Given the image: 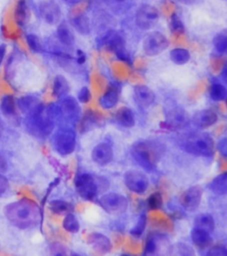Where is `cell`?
Listing matches in <instances>:
<instances>
[{
  "label": "cell",
  "mask_w": 227,
  "mask_h": 256,
  "mask_svg": "<svg viewBox=\"0 0 227 256\" xmlns=\"http://www.w3.org/2000/svg\"><path fill=\"white\" fill-rule=\"evenodd\" d=\"M4 216L9 222L21 230L31 228L43 222V211L38 204L28 198H20L4 208Z\"/></svg>",
  "instance_id": "1"
},
{
  "label": "cell",
  "mask_w": 227,
  "mask_h": 256,
  "mask_svg": "<svg viewBox=\"0 0 227 256\" xmlns=\"http://www.w3.org/2000/svg\"><path fill=\"white\" fill-rule=\"evenodd\" d=\"M181 145L186 152L196 156L209 158L214 154L215 150L212 136L203 132L188 134L181 140Z\"/></svg>",
  "instance_id": "2"
},
{
  "label": "cell",
  "mask_w": 227,
  "mask_h": 256,
  "mask_svg": "<svg viewBox=\"0 0 227 256\" xmlns=\"http://www.w3.org/2000/svg\"><path fill=\"white\" fill-rule=\"evenodd\" d=\"M55 126V120L47 108L30 114L26 120V128L28 132L36 137H46L52 134Z\"/></svg>",
  "instance_id": "3"
},
{
  "label": "cell",
  "mask_w": 227,
  "mask_h": 256,
  "mask_svg": "<svg viewBox=\"0 0 227 256\" xmlns=\"http://www.w3.org/2000/svg\"><path fill=\"white\" fill-rule=\"evenodd\" d=\"M53 147L61 156H68L74 152L76 146V134L71 128H60L53 136Z\"/></svg>",
  "instance_id": "4"
},
{
  "label": "cell",
  "mask_w": 227,
  "mask_h": 256,
  "mask_svg": "<svg viewBox=\"0 0 227 256\" xmlns=\"http://www.w3.org/2000/svg\"><path fill=\"white\" fill-rule=\"evenodd\" d=\"M152 148L149 144L140 142L134 144L131 150L133 160L148 172H151L156 166V152Z\"/></svg>",
  "instance_id": "5"
},
{
  "label": "cell",
  "mask_w": 227,
  "mask_h": 256,
  "mask_svg": "<svg viewBox=\"0 0 227 256\" xmlns=\"http://www.w3.org/2000/svg\"><path fill=\"white\" fill-rule=\"evenodd\" d=\"M75 187L77 194L83 200L92 201L95 198L99 192V184L90 174H81L76 176Z\"/></svg>",
  "instance_id": "6"
},
{
  "label": "cell",
  "mask_w": 227,
  "mask_h": 256,
  "mask_svg": "<svg viewBox=\"0 0 227 256\" xmlns=\"http://www.w3.org/2000/svg\"><path fill=\"white\" fill-rule=\"evenodd\" d=\"M100 206L110 214H121L128 208V200L117 193H108L100 198Z\"/></svg>",
  "instance_id": "7"
},
{
  "label": "cell",
  "mask_w": 227,
  "mask_h": 256,
  "mask_svg": "<svg viewBox=\"0 0 227 256\" xmlns=\"http://www.w3.org/2000/svg\"><path fill=\"white\" fill-rule=\"evenodd\" d=\"M159 17V12L155 6L144 4L136 12V24L141 30H150L156 26Z\"/></svg>",
  "instance_id": "8"
},
{
  "label": "cell",
  "mask_w": 227,
  "mask_h": 256,
  "mask_svg": "<svg viewBox=\"0 0 227 256\" xmlns=\"http://www.w3.org/2000/svg\"><path fill=\"white\" fill-rule=\"evenodd\" d=\"M169 46V40L163 33L154 32L148 35L143 42V50L148 56H156L164 52Z\"/></svg>",
  "instance_id": "9"
},
{
  "label": "cell",
  "mask_w": 227,
  "mask_h": 256,
  "mask_svg": "<svg viewBox=\"0 0 227 256\" xmlns=\"http://www.w3.org/2000/svg\"><path fill=\"white\" fill-rule=\"evenodd\" d=\"M60 118H62L70 124H76L79 120L81 108L78 100L71 96H65L60 100L59 105Z\"/></svg>",
  "instance_id": "10"
},
{
  "label": "cell",
  "mask_w": 227,
  "mask_h": 256,
  "mask_svg": "<svg viewBox=\"0 0 227 256\" xmlns=\"http://www.w3.org/2000/svg\"><path fill=\"white\" fill-rule=\"evenodd\" d=\"M124 179L126 187L136 194H143L148 190L149 182L143 172L130 170L124 174Z\"/></svg>",
  "instance_id": "11"
},
{
  "label": "cell",
  "mask_w": 227,
  "mask_h": 256,
  "mask_svg": "<svg viewBox=\"0 0 227 256\" xmlns=\"http://www.w3.org/2000/svg\"><path fill=\"white\" fill-rule=\"evenodd\" d=\"M39 14L45 24L56 25L60 22L61 9L53 0H44L39 4Z\"/></svg>",
  "instance_id": "12"
},
{
  "label": "cell",
  "mask_w": 227,
  "mask_h": 256,
  "mask_svg": "<svg viewBox=\"0 0 227 256\" xmlns=\"http://www.w3.org/2000/svg\"><path fill=\"white\" fill-rule=\"evenodd\" d=\"M203 198V188L194 186L184 192L180 196V203L186 210L195 211L198 208Z\"/></svg>",
  "instance_id": "13"
},
{
  "label": "cell",
  "mask_w": 227,
  "mask_h": 256,
  "mask_svg": "<svg viewBox=\"0 0 227 256\" xmlns=\"http://www.w3.org/2000/svg\"><path fill=\"white\" fill-rule=\"evenodd\" d=\"M189 123L188 112L182 108H172L168 112L165 124L169 129L178 130L185 128Z\"/></svg>",
  "instance_id": "14"
},
{
  "label": "cell",
  "mask_w": 227,
  "mask_h": 256,
  "mask_svg": "<svg viewBox=\"0 0 227 256\" xmlns=\"http://www.w3.org/2000/svg\"><path fill=\"white\" fill-rule=\"evenodd\" d=\"M133 97L136 104L143 108H148L156 100L154 91L145 84H137L133 89Z\"/></svg>",
  "instance_id": "15"
},
{
  "label": "cell",
  "mask_w": 227,
  "mask_h": 256,
  "mask_svg": "<svg viewBox=\"0 0 227 256\" xmlns=\"http://www.w3.org/2000/svg\"><path fill=\"white\" fill-rule=\"evenodd\" d=\"M18 107L27 116L41 112L45 108L44 104L38 98L31 96L20 97L18 100Z\"/></svg>",
  "instance_id": "16"
},
{
  "label": "cell",
  "mask_w": 227,
  "mask_h": 256,
  "mask_svg": "<svg viewBox=\"0 0 227 256\" xmlns=\"http://www.w3.org/2000/svg\"><path fill=\"white\" fill-rule=\"evenodd\" d=\"M88 244H90L96 252L107 254L112 249L111 241L108 236L102 233L93 232L88 236Z\"/></svg>",
  "instance_id": "17"
},
{
  "label": "cell",
  "mask_w": 227,
  "mask_h": 256,
  "mask_svg": "<svg viewBox=\"0 0 227 256\" xmlns=\"http://www.w3.org/2000/svg\"><path fill=\"white\" fill-rule=\"evenodd\" d=\"M113 150L108 144H100L95 146L92 152V158L96 164L106 166L113 160Z\"/></svg>",
  "instance_id": "18"
},
{
  "label": "cell",
  "mask_w": 227,
  "mask_h": 256,
  "mask_svg": "<svg viewBox=\"0 0 227 256\" xmlns=\"http://www.w3.org/2000/svg\"><path fill=\"white\" fill-rule=\"evenodd\" d=\"M218 121V115L212 110H204L196 113L194 118V123L196 126L204 129L211 128Z\"/></svg>",
  "instance_id": "19"
},
{
  "label": "cell",
  "mask_w": 227,
  "mask_h": 256,
  "mask_svg": "<svg viewBox=\"0 0 227 256\" xmlns=\"http://www.w3.org/2000/svg\"><path fill=\"white\" fill-rule=\"evenodd\" d=\"M119 89L115 84H110L103 96L100 98V107L105 110L114 108L119 100Z\"/></svg>",
  "instance_id": "20"
},
{
  "label": "cell",
  "mask_w": 227,
  "mask_h": 256,
  "mask_svg": "<svg viewBox=\"0 0 227 256\" xmlns=\"http://www.w3.org/2000/svg\"><path fill=\"white\" fill-rule=\"evenodd\" d=\"M56 35H57L58 40L64 46H66L68 48H71L75 44V42H76L75 35L72 32L71 28H69V26L66 22H61L58 25V28L56 30Z\"/></svg>",
  "instance_id": "21"
},
{
  "label": "cell",
  "mask_w": 227,
  "mask_h": 256,
  "mask_svg": "<svg viewBox=\"0 0 227 256\" xmlns=\"http://www.w3.org/2000/svg\"><path fill=\"white\" fill-rule=\"evenodd\" d=\"M29 8L26 0H19L14 10V20L19 27H24L29 20Z\"/></svg>",
  "instance_id": "22"
},
{
  "label": "cell",
  "mask_w": 227,
  "mask_h": 256,
  "mask_svg": "<svg viewBox=\"0 0 227 256\" xmlns=\"http://www.w3.org/2000/svg\"><path fill=\"white\" fill-rule=\"evenodd\" d=\"M70 91V86L68 80L64 76L58 75L54 78L52 83V96L60 99L68 94Z\"/></svg>",
  "instance_id": "23"
},
{
  "label": "cell",
  "mask_w": 227,
  "mask_h": 256,
  "mask_svg": "<svg viewBox=\"0 0 227 256\" xmlns=\"http://www.w3.org/2000/svg\"><path fill=\"white\" fill-rule=\"evenodd\" d=\"M70 22H71L73 28H75L76 32L81 35L87 36L90 34V32H91L90 20L86 14H80L74 16L70 20Z\"/></svg>",
  "instance_id": "24"
},
{
  "label": "cell",
  "mask_w": 227,
  "mask_h": 256,
  "mask_svg": "<svg viewBox=\"0 0 227 256\" xmlns=\"http://www.w3.org/2000/svg\"><path fill=\"white\" fill-rule=\"evenodd\" d=\"M191 238L194 244L200 249L209 248L212 244V238L211 234L199 228H193Z\"/></svg>",
  "instance_id": "25"
},
{
  "label": "cell",
  "mask_w": 227,
  "mask_h": 256,
  "mask_svg": "<svg viewBox=\"0 0 227 256\" xmlns=\"http://www.w3.org/2000/svg\"><path fill=\"white\" fill-rule=\"evenodd\" d=\"M116 120L124 128H131L135 124V116L131 108L123 107L116 113Z\"/></svg>",
  "instance_id": "26"
},
{
  "label": "cell",
  "mask_w": 227,
  "mask_h": 256,
  "mask_svg": "<svg viewBox=\"0 0 227 256\" xmlns=\"http://www.w3.org/2000/svg\"><path fill=\"white\" fill-rule=\"evenodd\" d=\"M195 228H199L211 234L215 230L214 218L209 214H202L196 216L195 219Z\"/></svg>",
  "instance_id": "27"
},
{
  "label": "cell",
  "mask_w": 227,
  "mask_h": 256,
  "mask_svg": "<svg viewBox=\"0 0 227 256\" xmlns=\"http://www.w3.org/2000/svg\"><path fill=\"white\" fill-rule=\"evenodd\" d=\"M49 210L58 216H66L68 212H73L74 208L70 203L64 200H55L49 202Z\"/></svg>",
  "instance_id": "28"
},
{
  "label": "cell",
  "mask_w": 227,
  "mask_h": 256,
  "mask_svg": "<svg viewBox=\"0 0 227 256\" xmlns=\"http://www.w3.org/2000/svg\"><path fill=\"white\" fill-rule=\"evenodd\" d=\"M210 188L212 192L218 195L227 194V171L217 176L210 184Z\"/></svg>",
  "instance_id": "29"
},
{
  "label": "cell",
  "mask_w": 227,
  "mask_h": 256,
  "mask_svg": "<svg viewBox=\"0 0 227 256\" xmlns=\"http://www.w3.org/2000/svg\"><path fill=\"white\" fill-rule=\"evenodd\" d=\"M1 112L6 118H12L16 115V102L14 97L6 94L2 98L0 104Z\"/></svg>",
  "instance_id": "30"
},
{
  "label": "cell",
  "mask_w": 227,
  "mask_h": 256,
  "mask_svg": "<svg viewBox=\"0 0 227 256\" xmlns=\"http://www.w3.org/2000/svg\"><path fill=\"white\" fill-rule=\"evenodd\" d=\"M170 57L173 64L177 65H185L190 60V52L186 48H177L172 49L170 52Z\"/></svg>",
  "instance_id": "31"
},
{
  "label": "cell",
  "mask_w": 227,
  "mask_h": 256,
  "mask_svg": "<svg viewBox=\"0 0 227 256\" xmlns=\"http://www.w3.org/2000/svg\"><path fill=\"white\" fill-rule=\"evenodd\" d=\"M62 227L66 232L72 233V234H75L79 232V220L77 219V217L73 214V212H68L65 216L63 220H62Z\"/></svg>",
  "instance_id": "32"
},
{
  "label": "cell",
  "mask_w": 227,
  "mask_h": 256,
  "mask_svg": "<svg viewBox=\"0 0 227 256\" xmlns=\"http://www.w3.org/2000/svg\"><path fill=\"white\" fill-rule=\"evenodd\" d=\"M210 96L212 99L217 102L227 100V89L225 86L220 83L212 84L210 89Z\"/></svg>",
  "instance_id": "33"
},
{
  "label": "cell",
  "mask_w": 227,
  "mask_h": 256,
  "mask_svg": "<svg viewBox=\"0 0 227 256\" xmlns=\"http://www.w3.org/2000/svg\"><path fill=\"white\" fill-rule=\"evenodd\" d=\"M26 43L32 52L36 54L43 52V42L40 40L39 36L35 34H28L26 36Z\"/></svg>",
  "instance_id": "34"
},
{
  "label": "cell",
  "mask_w": 227,
  "mask_h": 256,
  "mask_svg": "<svg viewBox=\"0 0 227 256\" xmlns=\"http://www.w3.org/2000/svg\"><path fill=\"white\" fill-rule=\"evenodd\" d=\"M216 50L221 54H227V32H220L214 38Z\"/></svg>",
  "instance_id": "35"
},
{
  "label": "cell",
  "mask_w": 227,
  "mask_h": 256,
  "mask_svg": "<svg viewBox=\"0 0 227 256\" xmlns=\"http://www.w3.org/2000/svg\"><path fill=\"white\" fill-rule=\"evenodd\" d=\"M146 226H147V216L145 214H142L140 216L135 226L131 230L130 232L131 235L134 238H140L145 232Z\"/></svg>",
  "instance_id": "36"
},
{
  "label": "cell",
  "mask_w": 227,
  "mask_h": 256,
  "mask_svg": "<svg viewBox=\"0 0 227 256\" xmlns=\"http://www.w3.org/2000/svg\"><path fill=\"white\" fill-rule=\"evenodd\" d=\"M163 203H164L163 196L160 192L153 193L148 198V208L152 209V210H156V209H159V208H162Z\"/></svg>",
  "instance_id": "37"
},
{
  "label": "cell",
  "mask_w": 227,
  "mask_h": 256,
  "mask_svg": "<svg viewBox=\"0 0 227 256\" xmlns=\"http://www.w3.org/2000/svg\"><path fill=\"white\" fill-rule=\"evenodd\" d=\"M171 28L173 33H183L185 32V26H184L182 20H180V17L176 14H173L172 16V22H171Z\"/></svg>",
  "instance_id": "38"
},
{
  "label": "cell",
  "mask_w": 227,
  "mask_h": 256,
  "mask_svg": "<svg viewBox=\"0 0 227 256\" xmlns=\"http://www.w3.org/2000/svg\"><path fill=\"white\" fill-rule=\"evenodd\" d=\"M49 251L52 256H65L67 254V249L64 246L63 244L60 243H52L49 246Z\"/></svg>",
  "instance_id": "39"
},
{
  "label": "cell",
  "mask_w": 227,
  "mask_h": 256,
  "mask_svg": "<svg viewBox=\"0 0 227 256\" xmlns=\"http://www.w3.org/2000/svg\"><path fill=\"white\" fill-rule=\"evenodd\" d=\"M91 99H92V94L90 89L86 86L81 88L77 94V100L81 104H87Z\"/></svg>",
  "instance_id": "40"
},
{
  "label": "cell",
  "mask_w": 227,
  "mask_h": 256,
  "mask_svg": "<svg viewBox=\"0 0 227 256\" xmlns=\"http://www.w3.org/2000/svg\"><path fill=\"white\" fill-rule=\"evenodd\" d=\"M93 114L94 113H92V112H88L87 115L84 116V122H83V128L84 129L88 130V129L92 128L97 123V118Z\"/></svg>",
  "instance_id": "41"
},
{
  "label": "cell",
  "mask_w": 227,
  "mask_h": 256,
  "mask_svg": "<svg viewBox=\"0 0 227 256\" xmlns=\"http://www.w3.org/2000/svg\"><path fill=\"white\" fill-rule=\"evenodd\" d=\"M156 248H157V246H156V240L152 236V238H148L147 240L144 251L146 254H151L156 252Z\"/></svg>",
  "instance_id": "42"
},
{
  "label": "cell",
  "mask_w": 227,
  "mask_h": 256,
  "mask_svg": "<svg viewBox=\"0 0 227 256\" xmlns=\"http://www.w3.org/2000/svg\"><path fill=\"white\" fill-rule=\"evenodd\" d=\"M60 178H56L55 180L52 182L51 184H49V187H48L47 190H46V193H45V195H44V198H43V201H42V206H44L45 204V202H46V200H47L48 196L49 195L51 194V192L54 190V188H56L57 186H58V184H60ZM41 206V208H42ZM44 208V206H43Z\"/></svg>",
  "instance_id": "43"
},
{
  "label": "cell",
  "mask_w": 227,
  "mask_h": 256,
  "mask_svg": "<svg viewBox=\"0 0 227 256\" xmlns=\"http://www.w3.org/2000/svg\"><path fill=\"white\" fill-rule=\"evenodd\" d=\"M218 150L224 158H227V138H224L219 142Z\"/></svg>",
  "instance_id": "44"
},
{
  "label": "cell",
  "mask_w": 227,
  "mask_h": 256,
  "mask_svg": "<svg viewBox=\"0 0 227 256\" xmlns=\"http://www.w3.org/2000/svg\"><path fill=\"white\" fill-rule=\"evenodd\" d=\"M210 256H227V248L224 246H218L212 248L209 252Z\"/></svg>",
  "instance_id": "45"
},
{
  "label": "cell",
  "mask_w": 227,
  "mask_h": 256,
  "mask_svg": "<svg viewBox=\"0 0 227 256\" xmlns=\"http://www.w3.org/2000/svg\"><path fill=\"white\" fill-rule=\"evenodd\" d=\"M8 187H9V182L7 178L2 174H0V195L6 192Z\"/></svg>",
  "instance_id": "46"
},
{
  "label": "cell",
  "mask_w": 227,
  "mask_h": 256,
  "mask_svg": "<svg viewBox=\"0 0 227 256\" xmlns=\"http://www.w3.org/2000/svg\"><path fill=\"white\" fill-rule=\"evenodd\" d=\"M86 62V54H84V51L78 49L76 51V62L79 65H83Z\"/></svg>",
  "instance_id": "47"
},
{
  "label": "cell",
  "mask_w": 227,
  "mask_h": 256,
  "mask_svg": "<svg viewBox=\"0 0 227 256\" xmlns=\"http://www.w3.org/2000/svg\"><path fill=\"white\" fill-rule=\"evenodd\" d=\"M8 166L4 156L0 153V172H4L7 170Z\"/></svg>",
  "instance_id": "48"
},
{
  "label": "cell",
  "mask_w": 227,
  "mask_h": 256,
  "mask_svg": "<svg viewBox=\"0 0 227 256\" xmlns=\"http://www.w3.org/2000/svg\"><path fill=\"white\" fill-rule=\"evenodd\" d=\"M6 44H0V65L3 64L5 54H6Z\"/></svg>",
  "instance_id": "49"
},
{
  "label": "cell",
  "mask_w": 227,
  "mask_h": 256,
  "mask_svg": "<svg viewBox=\"0 0 227 256\" xmlns=\"http://www.w3.org/2000/svg\"><path fill=\"white\" fill-rule=\"evenodd\" d=\"M62 1L68 4H76L81 2L82 0H62Z\"/></svg>",
  "instance_id": "50"
},
{
  "label": "cell",
  "mask_w": 227,
  "mask_h": 256,
  "mask_svg": "<svg viewBox=\"0 0 227 256\" xmlns=\"http://www.w3.org/2000/svg\"><path fill=\"white\" fill-rule=\"evenodd\" d=\"M3 132H4V124H3V121H2L1 118H0V139L2 137Z\"/></svg>",
  "instance_id": "51"
},
{
  "label": "cell",
  "mask_w": 227,
  "mask_h": 256,
  "mask_svg": "<svg viewBox=\"0 0 227 256\" xmlns=\"http://www.w3.org/2000/svg\"><path fill=\"white\" fill-rule=\"evenodd\" d=\"M179 1L186 4H191L196 2V0H179Z\"/></svg>",
  "instance_id": "52"
},
{
  "label": "cell",
  "mask_w": 227,
  "mask_h": 256,
  "mask_svg": "<svg viewBox=\"0 0 227 256\" xmlns=\"http://www.w3.org/2000/svg\"><path fill=\"white\" fill-rule=\"evenodd\" d=\"M223 76L224 78H225V80H226V81L227 82V68H225V70H224Z\"/></svg>",
  "instance_id": "53"
},
{
  "label": "cell",
  "mask_w": 227,
  "mask_h": 256,
  "mask_svg": "<svg viewBox=\"0 0 227 256\" xmlns=\"http://www.w3.org/2000/svg\"><path fill=\"white\" fill-rule=\"evenodd\" d=\"M116 2H124V1H126V0H115Z\"/></svg>",
  "instance_id": "54"
},
{
  "label": "cell",
  "mask_w": 227,
  "mask_h": 256,
  "mask_svg": "<svg viewBox=\"0 0 227 256\" xmlns=\"http://www.w3.org/2000/svg\"></svg>",
  "instance_id": "55"
}]
</instances>
